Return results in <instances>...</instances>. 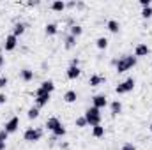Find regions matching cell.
I'll return each mask as SVG.
<instances>
[{
  "label": "cell",
  "mask_w": 152,
  "mask_h": 150,
  "mask_svg": "<svg viewBox=\"0 0 152 150\" xmlns=\"http://www.w3.org/2000/svg\"><path fill=\"white\" fill-rule=\"evenodd\" d=\"M136 57H133V55H126V57H122L120 60H117L115 62V66H117V73L120 74V73H126V71H129V69H133L134 66H136Z\"/></svg>",
  "instance_id": "6da1fadb"
},
{
  "label": "cell",
  "mask_w": 152,
  "mask_h": 150,
  "mask_svg": "<svg viewBox=\"0 0 152 150\" xmlns=\"http://www.w3.org/2000/svg\"><path fill=\"white\" fill-rule=\"evenodd\" d=\"M46 129L51 131L55 136H64V134H66V127H64V124H62L57 117H51V118L46 120Z\"/></svg>",
  "instance_id": "7a4b0ae2"
},
{
  "label": "cell",
  "mask_w": 152,
  "mask_h": 150,
  "mask_svg": "<svg viewBox=\"0 0 152 150\" xmlns=\"http://www.w3.org/2000/svg\"><path fill=\"white\" fill-rule=\"evenodd\" d=\"M83 117L87 118V125H90V127H96V125L101 124V110H97V108H94V106L88 108Z\"/></svg>",
  "instance_id": "3957f363"
},
{
  "label": "cell",
  "mask_w": 152,
  "mask_h": 150,
  "mask_svg": "<svg viewBox=\"0 0 152 150\" xmlns=\"http://www.w3.org/2000/svg\"><path fill=\"white\" fill-rule=\"evenodd\" d=\"M134 79L133 78H127V79H124L122 83H118L117 85V88H115V92L118 94V95H122V94H127V92H131L133 88H134Z\"/></svg>",
  "instance_id": "277c9868"
},
{
  "label": "cell",
  "mask_w": 152,
  "mask_h": 150,
  "mask_svg": "<svg viewBox=\"0 0 152 150\" xmlns=\"http://www.w3.org/2000/svg\"><path fill=\"white\" fill-rule=\"evenodd\" d=\"M41 136H42V131H41V129H34V127H30V129H27V131L23 133V138H25V141H28V143L39 141Z\"/></svg>",
  "instance_id": "5b68a950"
},
{
  "label": "cell",
  "mask_w": 152,
  "mask_h": 150,
  "mask_svg": "<svg viewBox=\"0 0 152 150\" xmlns=\"http://www.w3.org/2000/svg\"><path fill=\"white\" fill-rule=\"evenodd\" d=\"M55 90V83L51 81V79H46V81H42L41 83V87H39L37 90H36V95H42V94H51Z\"/></svg>",
  "instance_id": "8992f818"
},
{
  "label": "cell",
  "mask_w": 152,
  "mask_h": 150,
  "mask_svg": "<svg viewBox=\"0 0 152 150\" xmlns=\"http://www.w3.org/2000/svg\"><path fill=\"white\" fill-rule=\"evenodd\" d=\"M92 103H94V108L103 110V108H106V106H108V97H106L104 94H97V95H94V97H92Z\"/></svg>",
  "instance_id": "52a82bcc"
},
{
  "label": "cell",
  "mask_w": 152,
  "mask_h": 150,
  "mask_svg": "<svg viewBox=\"0 0 152 150\" xmlns=\"http://www.w3.org/2000/svg\"><path fill=\"white\" fill-rule=\"evenodd\" d=\"M18 127H20V118H18V117H12V118H9V120L4 124V129H5L9 134L16 133V131H18Z\"/></svg>",
  "instance_id": "ba28073f"
},
{
  "label": "cell",
  "mask_w": 152,
  "mask_h": 150,
  "mask_svg": "<svg viewBox=\"0 0 152 150\" xmlns=\"http://www.w3.org/2000/svg\"><path fill=\"white\" fill-rule=\"evenodd\" d=\"M16 46H18V37L16 36H7L5 41H4V50L5 51H12V50H16Z\"/></svg>",
  "instance_id": "9c48e42d"
},
{
  "label": "cell",
  "mask_w": 152,
  "mask_h": 150,
  "mask_svg": "<svg viewBox=\"0 0 152 150\" xmlns=\"http://www.w3.org/2000/svg\"><path fill=\"white\" fill-rule=\"evenodd\" d=\"M151 53V48L147 46V44H143V42H140V44H136V48H134V57L138 58V57H147Z\"/></svg>",
  "instance_id": "30bf717a"
},
{
  "label": "cell",
  "mask_w": 152,
  "mask_h": 150,
  "mask_svg": "<svg viewBox=\"0 0 152 150\" xmlns=\"http://www.w3.org/2000/svg\"><path fill=\"white\" fill-rule=\"evenodd\" d=\"M51 94H42V95H36V108H42L50 103Z\"/></svg>",
  "instance_id": "8fae6325"
},
{
  "label": "cell",
  "mask_w": 152,
  "mask_h": 150,
  "mask_svg": "<svg viewBox=\"0 0 152 150\" xmlns=\"http://www.w3.org/2000/svg\"><path fill=\"white\" fill-rule=\"evenodd\" d=\"M66 74H67L69 79H78L80 74H81V69H80L78 66H69V67H67V71H66Z\"/></svg>",
  "instance_id": "7c38bea8"
},
{
  "label": "cell",
  "mask_w": 152,
  "mask_h": 150,
  "mask_svg": "<svg viewBox=\"0 0 152 150\" xmlns=\"http://www.w3.org/2000/svg\"><path fill=\"white\" fill-rule=\"evenodd\" d=\"M106 28L112 32V34H118L120 32V23L117 20H108L106 21Z\"/></svg>",
  "instance_id": "4fadbf2b"
},
{
  "label": "cell",
  "mask_w": 152,
  "mask_h": 150,
  "mask_svg": "<svg viewBox=\"0 0 152 150\" xmlns=\"http://www.w3.org/2000/svg\"><path fill=\"white\" fill-rule=\"evenodd\" d=\"M106 79L103 78V76H99V74H92L90 76V79H88V85L90 87H99V85H103Z\"/></svg>",
  "instance_id": "5bb4252c"
},
{
  "label": "cell",
  "mask_w": 152,
  "mask_h": 150,
  "mask_svg": "<svg viewBox=\"0 0 152 150\" xmlns=\"http://www.w3.org/2000/svg\"><path fill=\"white\" fill-rule=\"evenodd\" d=\"M76 99H78V94H76L75 90H67V92L64 94V101H66L67 104H73V103H76Z\"/></svg>",
  "instance_id": "9a60e30c"
},
{
  "label": "cell",
  "mask_w": 152,
  "mask_h": 150,
  "mask_svg": "<svg viewBox=\"0 0 152 150\" xmlns=\"http://www.w3.org/2000/svg\"><path fill=\"white\" fill-rule=\"evenodd\" d=\"M51 9L55 12H62L66 9V2L64 0H55V2H51Z\"/></svg>",
  "instance_id": "2e32d148"
},
{
  "label": "cell",
  "mask_w": 152,
  "mask_h": 150,
  "mask_svg": "<svg viewBox=\"0 0 152 150\" xmlns=\"http://www.w3.org/2000/svg\"><path fill=\"white\" fill-rule=\"evenodd\" d=\"M110 110H112V115L117 117L118 113H122V103H120V101H113V103L110 104Z\"/></svg>",
  "instance_id": "e0dca14e"
},
{
  "label": "cell",
  "mask_w": 152,
  "mask_h": 150,
  "mask_svg": "<svg viewBox=\"0 0 152 150\" xmlns=\"http://www.w3.org/2000/svg\"><path fill=\"white\" fill-rule=\"evenodd\" d=\"M20 78H21L23 81H30V79H34V71L23 69V71H20Z\"/></svg>",
  "instance_id": "ac0fdd59"
},
{
  "label": "cell",
  "mask_w": 152,
  "mask_h": 150,
  "mask_svg": "<svg viewBox=\"0 0 152 150\" xmlns=\"http://www.w3.org/2000/svg\"><path fill=\"white\" fill-rule=\"evenodd\" d=\"M44 32H46V36H55V34L58 32V27H57L55 23H48V25L44 27Z\"/></svg>",
  "instance_id": "d6986e66"
},
{
  "label": "cell",
  "mask_w": 152,
  "mask_h": 150,
  "mask_svg": "<svg viewBox=\"0 0 152 150\" xmlns=\"http://www.w3.org/2000/svg\"><path fill=\"white\" fill-rule=\"evenodd\" d=\"M92 136L94 138H103L104 136V127L99 124V125H96V127H92Z\"/></svg>",
  "instance_id": "ffe728a7"
},
{
  "label": "cell",
  "mask_w": 152,
  "mask_h": 150,
  "mask_svg": "<svg viewBox=\"0 0 152 150\" xmlns=\"http://www.w3.org/2000/svg\"><path fill=\"white\" fill-rule=\"evenodd\" d=\"M23 32H25V25H23V23H16V25L12 27V36L20 37V36H21Z\"/></svg>",
  "instance_id": "44dd1931"
},
{
  "label": "cell",
  "mask_w": 152,
  "mask_h": 150,
  "mask_svg": "<svg viewBox=\"0 0 152 150\" xmlns=\"http://www.w3.org/2000/svg\"><path fill=\"white\" fill-rule=\"evenodd\" d=\"M96 46H97L99 50H106V48H108V39H106V37H97Z\"/></svg>",
  "instance_id": "7402d4cb"
},
{
  "label": "cell",
  "mask_w": 152,
  "mask_h": 150,
  "mask_svg": "<svg viewBox=\"0 0 152 150\" xmlns=\"http://www.w3.org/2000/svg\"><path fill=\"white\" fill-rule=\"evenodd\" d=\"M81 34H83V28H81L80 25H73V27H71V34H69V36H73V37H80Z\"/></svg>",
  "instance_id": "603a6c76"
},
{
  "label": "cell",
  "mask_w": 152,
  "mask_h": 150,
  "mask_svg": "<svg viewBox=\"0 0 152 150\" xmlns=\"http://www.w3.org/2000/svg\"><path fill=\"white\" fill-rule=\"evenodd\" d=\"M75 46H76V37L67 36V37H66V48H67V50H71V48H75Z\"/></svg>",
  "instance_id": "cb8c5ba5"
},
{
  "label": "cell",
  "mask_w": 152,
  "mask_h": 150,
  "mask_svg": "<svg viewBox=\"0 0 152 150\" xmlns=\"http://www.w3.org/2000/svg\"><path fill=\"white\" fill-rule=\"evenodd\" d=\"M27 117H28L30 120L37 118V117H39V108H30V110H28V113H27Z\"/></svg>",
  "instance_id": "d4e9b609"
},
{
  "label": "cell",
  "mask_w": 152,
  "mask_h": 150,
  "mask_svg": "<svg viewBox=\"0 0 152 150\" xmlns=\"http://www.w3.org/2000/svg\"><path fill=\"white\" fill-rule=\"evenodd\" d=\"M75 125L76 127H85V125H87V118H85V117H78L75 120Z\"/></svg>",
  "instance_id": "484cf974"
},
{
  "label": "cell",
  "mask_w": 152,
  "mask_h": 150,
  "mask_svg": "<svg viewBox=\"0 0 152 150\" xmlns=\"http://www.w3.org/2000/svg\"><path fill=\"white\" fill-rule=\"evenodd\" d=\"M142 16H143L145 20H149V18H152V5H151V7H145V9L142 11Z\"/></svg>",
  "instance_id": "4316f807"
},
{
  "label": "cell",
  "mask_w": 152,
  "mask_h": 150,
  "mask_svg": "<svg viewBox=\"0 0 152 150\" xmlns=\"http://www.w3.org/2000/svg\"><path fill=\"white\" fill-rule=\"evenodd\" d=\"M7 138H9V133L5 129H0V141H5L7 143Z\"/></svg>",
  "instance_id": "83f0119b"
},
{
  "label": "cell",
  "mask_w": 152,
  "mask_h": 150,
  "mask_svg": "<svg viewBox=\"0 0 152 150\" xmlns=\"http://www.w3.org/2000/svg\"><path fill=\"white\" fill-rule=\"evenodd\" d=\"M7 83H9L7 76H0V88H5V87H7Z\"/></svg>",
  "instance_id": "f1b7e54d"
},
{
  "label": "cell",
  "mask_w": 152,
  "mask_h": 150,
  "mask_svg": "<svg viewBox=\"0 0 152 150\" xmlns=\"http://www.w3.org/2000/svg\"><path fill=\"white\" fill-rule=\"evenodd\" d=\"M122 150H136V147H134L133 143H124V145H122Z\"/></svg>",
  "instance_id": "f546056e"
},
{
  "label": "cell",
  "mask_w": 152,
  "mask_h": 150,
  "mask_svg": "<svg viewBox=\"0 0 152 150\" xmlns=\"http://www.w3.org/2000/svg\"><path fill=\"white\" fill-rule=\"evenodd\" d=\"M140 5L145 9V7H151V0H140Z\"/></svg>",
  "instance_id": "4dcf8cb0"
},
{
  "label": "cell",
  "mask_w": 152,
  "mask_h": 150,
  "mask_svg": "<svg viewBox=\"0 0 152 150\" xmlns=\"http://www.w3.org/2000/svg\"><path fill=\"white\" fill-rule=\"evenodd\" d=\"M7 103V95L5 94H0V104H5Z\"/></svg>",
  "instance_id": "1f68e13d"
},
{
  "label": "cell",
  "mask_w": 152,
  "mask_h": 150,
  "mask_svg": "<svg viewBox=\"0 0 152 150\" xmlns=\"http://www.w3.org/2000/svg\"><path fill=\"white\" fill-rule=\"evenodd\" d=\"M4 64H5V57H4L2 51H0V67H4Z\"/></svg>",
  "instance_id": "d6a6232c"
},
{
  "label": "cell",
  "mask_w": 152,
  "mask_h": 150,
  "mask_svg": "<svg viewBox=\"0 0 152 150\" xmlns=\"http://www.w3.org/2000/svg\"><path fill=\"white\" fill-rule=\"evenodd\" d=\"M71 66H78V67H80V60H78V58H73V60H71Z\"/></svg>",
  "instance_id": "836d02e7"
},
{
  "label": "cell",
  "mask_w": 152,
  "mask_h": 150,
  "mask_svg": "<svg viewBox=\"0 0 152 150\" xmlns=\"http://www.w3.org/2000/svg\"><path fill=\"white\" fill-rule=\"evenodd\" d=\"M5 147H7V143L5 141H0V150H5Z\"/></svg>",
  "instance_id": "e575fe53"
},
{
  "label": "cell",
  "mask_w": 152,
  "mask_h": 150,
  "mask_svg": "<svg viewBox=\"0 0 152 150\" xmlns=\"http://www.w3.org/2000/svg\"><path fill=\"white\" fill-rule=\"evenodd\" d=\"M151 133H152V125H151Z\"/></svg>",
  "instance_id": "d590c367"
}]
</instances>
